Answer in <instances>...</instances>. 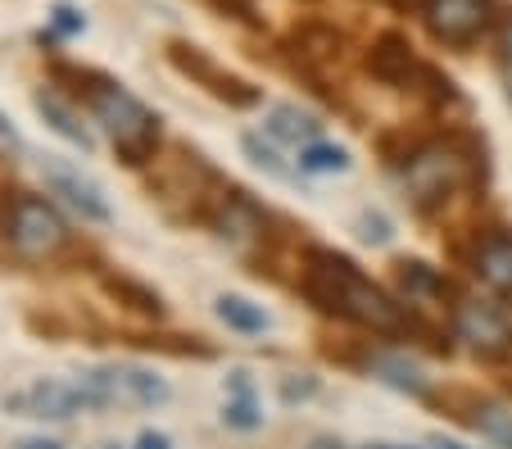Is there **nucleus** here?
I'll list each match as a JSON object with an SVG mask.
<instances>
[{
  "label": "nucleus",
  "instance_id": "nucleus-1",
  "mask_svg": "<svg viewBox=\"0 0 512 449\" xmlns=\"http://www.w3.org/2000/svg\"><path fill=\"white\" fill-rule=\"evenodd\" d=\"M309 295L331 313H345L368 327H399V309L349 264L345 254L313 250L309 254Z\"/></svg>",
  "mask_w": 512,
  "mask_h": 449
},
{
  "label": "nucleus",
  "instance_id": "nucleus-2",
  "mask_svg": "<svg viewBox=\"0 0 512 449\" xmlns=\"http://www.w3.org/2000/svg\"><path fill=\"white\" fill-rule=\"evenodd\" d=\"M82 82H87V87H82V100L91 105L96 123L114 137L118 155H123L127 164H145V159L155 155V146H159V118L150 114L136 96H127L118 82L91 78V73Z\"/></svg>",
  "mask_w": 512,
  "mask_h": 449
},
{
  "label": "nucleus",
  "instance_id": "nucleus-3",
  "mask_svg": "<svg viewBox=\"0 0 512 449\" xmlns=\"http://www.w3.org/2000/svg\"><path fill=\"white\" fill-rule=\"evenodd\" d=\"M91 404L96 409H155L168 400V381L150 368L136 363H109V368H91L82 377Z\"/></svg>",
  "mask_w": 512,
  "mask_h": 449
},
{
  "label": "nucleus",
  "instance_id": "nucleus-4",
  "mask_svg": "<svg viewBox=\"0 0 512 449\" xmlns=\"http://www.w3.org/2000/svg\"><path fill=\"white\" fill-rule=\"evenodd\" d=\"M5 236H10L14 254H23V259H50L68 241V227L50 200L19 196L10 209V223H5Z\"/></svg>",
  "mask_w": 512,
  "mask_h": 449
},
{
  "label": "nucleus",
  "instance_id": "nucleus-5",
  "mask_svg": "<svg viewBox=\"0 0 512 449\" xmlns=\"http://www.w3.org/2000/svg\"><path fill=\"white\" fill-rule=\"evenodd\" d=\"M467 155H458L454 146H422L404 164V182L417 196V205H440L467 182Z\"/></svg>",
  "mask_w": 512,
  "mask_h": 449
},
{
  "label": "nucleus",
  "instance_id": "nucleus-6",
  "mask_svg": "<svg viewBox=\"0 0 512 449\" xmlns=\"http://www.w3.org/2000/svg\"><path fill=\"white\" fill-rule=\"evenodd\" d=\"M5 409L19 418H41V422H64L78 418L82 409H96L82 381H59V377H37L5 400Z\"/></svg>",
  "mask_w": 512,
  "mask_h": 449
},
{
  "label": "nucleus",
  "instance_id": "nucleus-7",
  "mask_svg": "<svg viewBox=\"0 0 512 449\" xmlns=\"http://www.w3.org/2000/svg\"><path fill=\"white\" fill-rule=\"evenodd\" d=\"M426 28L445 46H472L490 23V0H422Z\"/></svg>",
  "mask_w": 512,
  "mask_h": 449
},
{
  "label": "nucleus",
  "instance_id": "nucleus-8",
  "mask_svg": "<svg viewBox=\"0 0 512 449\" xmlns=\"http://www.w3.org/2000/svg\"><path fill=\"white\" fill-rule=\"evenodd\" d=\"M168 59H173L177 69L186 73L191 82H200V87H209L218 100H227V105H254L259 100V91L250 87V82H241V78H232L227 69H218L209 55H204L200 46H186V41H173L168 46Z\"/></svg>",
  "mask_w": 512,
  "mask_h": 449
},
{
  "label": "nucleus",
  "instance_id": "nucleus-9",
  "mask_svg": "<svg viewBox=\"0 0 512 449\" xmlns=\"http://www.w3.org/2000/svg\"><path fill=\"white\" fill-rule=\"evenodd\" d=\"M458 336H463L472 350L494 354V359L512 350V323L499 304H481V300L458 304Z\"/></svg>",
  "mask_w": 512,
  "mask_h": 449
},
{
  "label": "nucleus",
  "instance_id": "nucleus-10",
  "mask_svg": "<svg viewBox=\"0 0 512 449\" xmlns=\"http://www.w3.org/2000/svg\"><path fill=\"white\" fill-rule=\"evenodd\" d=\"M46 182L55 186V196H64L82 218H91V223H105V218H109L105 196H100V186L91 182L87 173H78V168L59 164V159H46Z\"/></svg>",
  "mask_w": 512,
  "mask_h": 449
},
{
  "label": "nucleus",
  "instance_id": "nucleus-11",
  "mask_svg": "<svg viewBox=\"0 0 512 449\" xmlns=\"http://www.w3.org/2000/svg\"><path fill=\"white\" fill-rule=\"evenodd\" d=\"M476 277H481L490 291H499L512 300V236L499 232L476 250Z\"/></svg>",
  "mask_w": 512,
  "mask_h": 449
},
{
  "label": "nucleus",
  "instance_id": "nucleus-12",
  "mask_svg": "<svg viewBox=\"0 0 512 449\" xmlns=\"http://www.w3.org/2000/svg\"><path fill=\"white\" fill-rule=\"evenodd\" d=\"M368 69L377 73L381 82H408V73H413V46H408L399 32H386V37L372 46Z\"/></svg>",
  "mask_w": 512,
  "mask_h": 449
},
{
  "label": "nucleus",
  "instance_id": "nucleus-13",
  "mask_svg": "<svg viewBox=\"0 0 512 449\" xmlns=\"http://www.w3.org/2000/svg\"><path fill=\"white\" fill-rule=\"evenodd\" d=\"M37 109H41V118H46L50 127H55L64 141H73V146H82V150H91V132L78 123V114L64 105V100L55 96V91H37Z\"/></svg>",
  "mask_w": 512,
  "mask_h": 449
},
{
  "label": "nucleus",
  "instance_id": "nucleus-14",
  "mask_svg": "<svg viewBox=\"0 0 512 449\" xmlns=\"http://www.w3.org/2000/svg\"><path fill=\"white\" fill-rule=\"evenodd\" d=\"M268 132L281 141H295V146H313V137H318V118L313 114H300L295 105H277L268 118Z\"/></svg>",
  "mask_w": 512,
  "mask_h": 449
},
{
  "label": "nucleus",
  "instance_id": "nucleus-15",
  "mask_svg": "<svg viewBox=\"0 0 512 449\" xmlns=\"http://www.w3.org/2000/svg\"><path fill=\"white\" fill-rule=\"evenodd\" d=\"M218 318H223L232 332H245V336L268 332V313H263L259 304H250L245 295H218Z\"/></svg>",
  "mask_w": 512,
  "mask_h": 449
},
{
  "label": "nucleus",
  "instance_id": "nucleus-16",
  "mask_svg": "<svg viewBox=\"0 0 512 449\" xmlns=\"http://www.w3.org/2000/svg\"><path fill=\"white\" fill-rule=\"evenodd\" d=\"M300 168H304V173H345V168H349V150L313 141V146L300 150Z\"/></svg>",
  "mask_w": 512,
  "mask_h": 449
},
{
  "label": "nucleus",
  "instance_id": "nucleus-17",
  "mask_svg": "<svg viewBox=\"0 0 512 449\" xmlns=\"http://www.w3.org/2000/svg\"><path fill=\"white\" fill-rule=\"evenodd\" d=\"M472 427L481 431V436H490V440H499V445L512 449V409L508 404H481L476 418H472Z\"/></svg>",
  "mask_w": 512,
  "mask_h": 449
},
{
  "label": "nucleus",
  "instance_id": "nucleus-18",
  "mask_svg": "<svg viewBox=\"0 0 512 449\" xmlns=\"http://www.w3.org/2000/svg\"><path fill=\"white\" fill-rule=\"evenodd\" d=\"M381 372H386V381L399 386V391H422V377H417L413 363H381Z\"/></svg>",
  "mask_w": 512,
  "mask_h": 449
},
{
  "label": "nucleus",
  "instance_id": "nucleus-19",
  "mask_svg": "<svg viewBox=\"0 0 512 449\" xmlns=\"http://www.w3.org/2000/svg\"><path fill=\"white\" fill-rule=\"evenodd\" d=\"M223 418L227 422H232V427H259V409H254V400H250V395H241V400H232V404H227V413H223Z\"/></svg>",
  "mask_w": 512,
  "mask_h": 449
},
{
  "label": "nucleus",
  "instance_id": "nucleus-20",
  "mask_svg": "<svg viewBox=\"0 0 512 449\" xmlns=\"http://www.w3.org/2000/svg\"><path fill=\"white\" fill-rule=\"evenodd\" d=\"M245 150H250V155H254V164H259V168H268L272 177H286V168H281L277 150H272V146H259V137H245Z\"/></svg>",
  "mask_w": 512,
  "mask_h": 449
},
{
  "label": "nucleus",
  "instance_id": "nucleus-21",
  "mask_svg": "<svg viewBox=\"0 0 512 449\" xmlns=\"http://www.w3.org/2000/svg\"><path fill=\"white\" fill-rule=\"evenodd\" d=\"M50 28H55L59 37H73V32H82V14L68 10V5H59V10L50 14Z\"/></svg>",
  "mask_w": 512,
  "mask_h": 449
},
{
  "label": "nucleus",
  "instance_id": "nucleus-22",
  "mask_svg": "<svg viewBox=\"0 0 512 449\" xmlns=\"http://www.w3.org/2000/svg\"><path fill=\"white\" fill-rule=\"evenodd\" d=\"M136 449H173V440H168L164 431H145V436L136 440Z\"/></svg>",
  "mask_w": 512,
  "mask_h": 449
},
{
  "label": "nucleus",
  "instance_id": "nucleus-23",
  "mask_svg": "<svg viewBox=\"0 0 512 449\" xmlns=\"http://www.w3.org/2000/svg\"><path fill=\"white\" fill-rule=\"evenodd\" d=\"M363 227H368V232H363V241H390V232H386V223H381V218H363Z\"/></svg>",
  "mask_w": 512,
  "mask_h": 449
},
{
  "label": "nucleus",
  "instance_id": "nucleus-24",
  "mask_svg": "<svg viewBox=\"0 0 512 449\" xmlns=\"http://www.w3.org/2000/svg\"><path fill=\"white\" fill-rule=\"evenodd\" d=\"M0 146H19V132H14L5 118H0Z\"/></svg>",
  "mask_w": 512,
  "mask_h": 449
},
{
  "label": "nucleus",
  "instance_id": "nucleus-25",
  "mask_svg": "<svg viewBox=\"0 0 512 449\" xmlns=\"http://www.w3.org/2000/svg\"><path fill=\"white\" fill-rule=\"evenodd\" d=\"M19 449H59L55 440H19Z\"/></svg>",
  "mask_w": 512,
  "mask_h": 449
},
{
  "label": "nucleus",
  "instance_id": "nucleus-26",
  "mask_svg": "<svg viewBox=\"0 0 512 449\" xmlns=\"http://www.w3.org/2000/svg\"><path fill=\"white\" fill-rule=\"evenodd\" d=\"M304 449H345L340 440H331V436H322V440H313V445H304Z\"/></svg>",
  "mask_w": 512,
  "mask_h": 449
},
{
  "label": "nucleus",
  "instance_id": "nucleus-27",
  "mask_svg": "<svg viewBox=\"0 0 512 449\" xmlns=\"http://www.w3.org/2000/svg\"><path fill=\"white\" fill-rule=\"evenodd\" d=\"M503 50H508V59H512V19H508V28H503Z\"/></svg>",
  "mask_w": 512,
  "mask_h": 449
},
{
  "label": "nucleus",
  "instance_id": "nucleus-28",
  "mask_svg": "<svg viewBox=\"0 0 512 449\" xmlns=\"http://www.w3.org/2000/svg\"><path fill=\"white\" fill-rule=\"evenodd\" d=\"M390 5H399V10H408V5H417V0H390Z\"/></svg>",
  "mask_w": 512,
  "mask_h": 449
},
{
  "label": "nucleus",
  "instance_id": "nucleus-29",
  "mask_svg": "<svg viewBox=\"0 0 512 449\" xmlns=\"http://www.w3.org/2000/svg\"><path fill=\"white\" fill-rule=\"evenodd\" d=\"M368 449H408V445H368Z\"/></svg>",
  "mask_w": 512,
  "mask_h": 449
},
{
  "label": "nucleus",
  "instance_id": "nucleus-30",
  "mask_svg": "<svg viewBox=\"0 0 512 449\" xmlns=\"http://www.w3.org/2000/svg\"><path fill=\"white\" fill-rule=\"evenodd\" d=\"M435 449H463V445H454V440H445V445H435Z\"/></svg>",
  "mask_w": 512,
  "mask_h": 449
}]
</instances>
